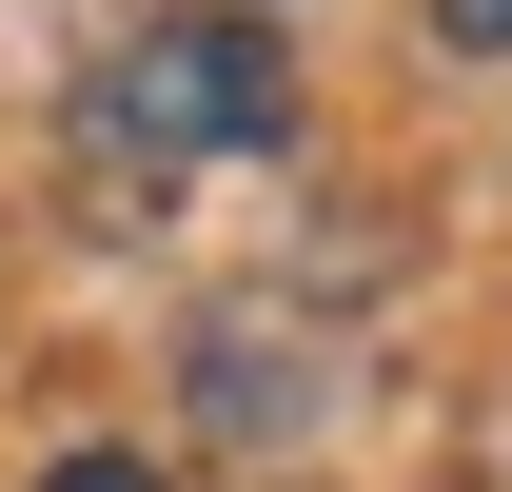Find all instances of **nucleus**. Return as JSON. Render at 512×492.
I'll return each instance as SVG.
<instances>
[{
    "label": "nucleus",
    "mask_w": 512,
    "mask_h": 492,
    "mask_svg": "<svg viewBox=\"0 0 512 492\" xmlns=\"http://www.w3.org/2000/svg\"><path fill=\"white\" fill-rule=\"evenodd\" d=\"M335 414V335H276V315H217L197 335V433L217 453H296Z\"/></svg>",
    "instance_id": "2"
},
{
    "label": "nucleus",
    "mask_w": 512,
    "mask_h": 492,
    "mask_svg": "<svg viewBox=\"0 0 512 492\" xmlns=\"http://www.w3.org/2000/svg\"><path fill=\"white\" fill-rule=\"evenodd\" d=\"M434 40L453 60H512V0H434Z\"/></svg>",
    "instance_id": "4"
},
{
    "label": "nucleus",
    "mask_w": 512,
    "mask_h": 492,
    "mask_svg": "<svg viewBox=\"0 0 512 492\" xmlns=\"http://www.w3.org/2000/svg\"><path fill=\"white\" fill-rule=\"evenodd\" d=\"M296 138V40L237 20V0H178V20H138L79 60V158H119V178H197V158H276Z\"/></svg>",
    "instance_id": "1"
},
{
    "label": "nucleus",
    "mask_w": 512,
    "mask_h": 492,
    "mask_svg": "<svg viewBox=\"0 0 512 492\" xmlns=\"http://www.w3.org/2000/svg\"><path fill=\"white\" fill-rule=\"evenodd\" d=\"M40 492H178V473H158V453H60Z\"/></svg>",
    "instance_id": "3"
}]
</instances>
